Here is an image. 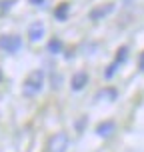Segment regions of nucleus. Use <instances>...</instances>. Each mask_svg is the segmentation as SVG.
<instances>
[{
    "label": "nucleus",
    "instance_id": "obj_10",
    "mask_svg": "<svg viewBox=\"0 0 144 152\" xmlns=\"http://www.w3.org/2000/svg\"><path fill=\"white\" fill-rule=\"evenodd\" d=\"M126 58H128V48H126V46H122L120 50H118V56H116V64H122V62L126 60Z\"/></svg>",
    "mask_w": 144,
    "mask_h": 152
},
{
    "label": "nucleus",
    "instance_id": "obj_9",
    "mask_svg": "<svg viewBox=\"0 0 144 152\" xmlns=\"http://www.w3.org/2000/svg\"><path fill=\"white\" fill-rule=\"evenodd\" d=\"M62 50V42L58 40V38H52L50 42H48V52H52V54H58Z\"/></svg>",
    "mask_w": 144,
    "mask_h": 152
},
{
    "label": "nucleus",
    "instance_id": "obj_2",
    "mask_svg": "<svg viewBox=\"0 0 144 152\" xmlns=\"http://www.w3.org/2000/svg\"><path fill=\"white\" fill-rule=\"evenodd\" d=\"M68 150V136L66 132H56L48 138L46 144V152H66Z\"/></svg>",
    "mask_w": 144,
    "mask_h": 152
},
{
    "label": "nucleus",
    "instance_id": "obj_4",
    "mask_svg": "<svg viewBox=\"0 0 144 152\" xmlns=\"http://www.w3.org/2000/svg\"><path fill=\"white\" fill-rule=\"evenodd\" d=\"M44 24L42 22H32L30 26H28V36H30L32 42H38V40H42V36H44Z\"/></svg>",
    "mask_w": 144,
    "mask_h": 152
},
{
    "label": "nucleus",
    "instance_id": "obj_12",
    "mask_svg": "<svg viewBox=\"0 0 144 152\" xmlns=\"http://www.w3.org/2000/svg\"><path fill=\"white\" fill-rule=\"evenodd\" d=\"M116 70H118V64H116V62H112V64L108 66V70L104 72V78H112V76L116 74Z\"/></svg>",
    "mask_w": 144,
    "mask_h": 152
},
{
    "label": "nucleus",
    "instance_id": "obj_14",
    "mask_svg": "<svg viewBox=\"0 0 144 152\" xmlns=\"http://www.w3.org/2000/svg\"><path fill=\"white\" fill-rule=\"evenodd\" d=\"M140 70H144V54L140 56Z\"/></svg>",
    "mask_w": 144,
    "mask_h": 152
},
{
    "label": "nucleus",
    "instance_id": "obj_1",
    "mask_svg": "<svg viewBox=\"0 0 144 152\" xmlns=\"http://www.w3.org/2000/svg\"><path fill=\"white\" fill-rule=\"evenodd\" d=\"M44 86V72L42 70H34L28 78L24 80V96H36Z\"/></svg>",
    "mask_w": 144,
    "mask_h": 152
},
{
    "label": "nucleus",
    "instance_id": "obj_8",
    "mask_svg": "<svg viewBox=\"0 0 144 152\" xmlns=\"http://www.w3.org/2000/svg\"><path fill=\"white\" fill-rule=\"evenodd\" d=\"M70 12V6L66 4V2H62L60 6L54 10V16H56V20H66V16H68Z\"/></svg>",
    "mask_w": 144,
    "mask_h": 152
},
{
    "label": "nucleus",
    "instance_id": "obj_5",
    "mask_svg": "<svg viewBox=\"0 0 144 152\" xmlns=\"http://www.w3.org/2000/svg\"><path fill=\"white\" fill-rule=\"evenodd\" d=\"M86 84H88V74L86 72H76L72 76V80H70V88L74 92H78V90H82Z\"/></svg>",
    "mask_w": 144,
    "mask_h": 152
},
{
    "label": "nucleus",
    "instance_id": "obj_7",
    "mask_svg": "<svg viewBox=\"0 0 144 152\" xmlns=\"http://www.w3.org/2000/svg\"><path fill=\"white\" fill-rule=\"evenodd\" d=\"M112 10H114L112 4H104V6H100V8H96V10H92V12H90V18H92V20H100V18H104L106 14H110Z\"/></svg>",
    "mask_w": 144,
    "mask_h": 152
},
{
    "label": "nucleus",
    "instance_id": "obj_13",
    "mask_svg": "<svg viewBox=\"0 0 144 152\" xmlns=\"http://www.w3.org/2000/svg\"><path fill=\"white\" fill-rule=\"evenodd\" d=\"M32 4H36V6H40V4H44V0H30Z\"/></svg>",
    "mask_w": 144,
    "mask_h": 152
},
{
    "label": "nucleus",
    "instance_id": "obj_6",
    "mask_svg": "<svg viewBox=\"0 0 144 152\" xmlns=\"http://www.w3.org/2000/svg\"><path fill=\"white\" fill-rule=\"evenodd\" d=\"M114 128H116V124H114L112 120L100 122L98 126H96V134H98V136H102V138H108V136L114 132Z\"/></svg>",
    "mask_w": 144,
    "mask_h": 152
},
{
    "label": "nucleus",
    "instance_id": "obj_3",
    "mask_svg": "<svg viewBox=\"0 0 144 152\" xmlns=\"http://www.w3.org/2000/svg\"><path fill=\"white\" fill-rule=\"evenodd\" d=\"M0 48L8 54H14L18 52L20 48H22V38L20 36H14V34H10V36H2L0 38Z\"/></svg>",
    "mask_w": 144,
    "mask_h": 152
},
{
    "label": "nucleus",
    "instance_id": "obj_11",
    "mask_svg": "<svg viewBox=\"0 0 144 152\" xmlns=\"http://www.w3.org/2000/svg\"><path fill=\"white\" fill-rule=\"evenodd\" d=\"M104 96H108L110 100H114L116 98V90H114V88H106V90H102L100 94H96V98H104Z\"/></svg>",
    "mask_w": 144,
    "mask_h": 152
}]
</instances>
